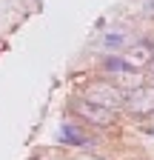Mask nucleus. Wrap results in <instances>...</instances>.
Instances as JSON below:
<instances>
[{
  "instance_id": "f257e3e1",
  "label": "nucleus",
  "mask_w": 154,
  "mask_h": 160,
  "mask_svg": "<svg viewBox=\"0 0 154 160\" xmlns=\"http://www.w3.org/2000/svg\"><path fill=\"white\" fill-rule=\"evenodd\" d=\"M69 112H71L74 117H80L83 123L97 126V129H111V126H117V112L103 109V106L91 103V100H86V97L71 100V103H69Z\"/></svg>"
},
{
  "instance_id": "f03ea898",
  "label": "nucleus",
  "mask_w": 154,
  "mask_h": 160,
  "mask_svg": "<svg viewBox=\"0 0 154 160\" xmlns=\"http://www.w3.org/2000/svg\"><path fill=\"white\" fill-rule=\"evenodd\" d=\"M86 100H91V103H97L103 109H111V112L123 109V92L108 83H91L86 89Z\"/></svg>"
},
{
  "instance_id": "7ed1b4c3",
  "label": "nucleus",
  "mask_w": 154,
  "mask_h": 160,
  "mask_svg": "<svg viewBox=\"0 0 154 160\" xmlns=\"http://www.w3.org/2000/svg\"><path fill=\"white\" fill-rule=\"evenodd\" d=\"M123 106L131 114H151L154 112V86H134L123 94Z\"/></svg>"
},
{
  "instance_id": "20e7f679",
  "label": "nucleus",
  "mask_w": 154,
  "mask_h": 160,
  "mask_svg": "<svg viewBox=\"0 0 154 160\" xmlns=\"http://www.w3.org/2000/svg\"><path fill=\"white\" fill-rule=\"evenodd\" d=\"M126 63L137 72V69H148L154 63V37H146V40H137L131 43V49L126 52Z\"/></svg>"
},
{
  "instance_id": "39448f33",
  "label": "nucleus",
  "mask_w": 154,
  "mask_h": 160,
  "mask_svg": "<svg viewBox=\"0 0 154 160\" xmlns=\"http://www.w3.org/2000/svg\"><path fill=\"white\" fill-rule=\"evenodd\" d=\"M57 137H60L66 146H94V140L86 137V132H80L74 123H63L60 132H57Z\"/></svg>"
},
{
  "instance_id": "423d86ee",
  "label": "nucleus",
  "mask_w": 154,
  "mask_h": 160,
  "mask_svg": "<svg viewBox=\"0 0 154 160\" xmlns=\"http://www.w3.org/2000/svg\"><path fill=\"white\" fill-rule=\"evenodd\" d=\"M103 69L106 72H134L123 57H103Z\"/></svg>"
},
{
  "instance_id": "0eeeda50",
  "label": "nucleus",
  "mask_w": 154,
  "mask_h": 160,
  "mask_svg": "<svg viewBox=\"0 0 154 160\" xmlns=\"http://www.w3.org/2000/svg\"><path fill=\"white\" fill-rule=\"evenodd\" d=\"M103 43H106V49H120V46L126 43V37H123L120 32H111V34L103 37Z\"/></svg>"
},
{
  "instance_id": "6e6552de",
  "label": "nucleus",
  "mask_w": 154,
  "mask_h": 160,
  "mask_svg": "<svg viewBox=\"0 0 154 160\" xmlns=\"http://www.w3.org/2000/svg\"><path fill=\"white\" fill-rule=\"evenodd\" d=\"M151 132H154V126H151Z\"/></svg>"
}]
</instances>
